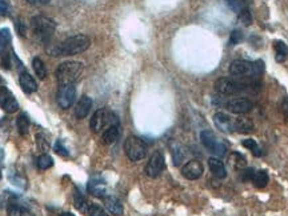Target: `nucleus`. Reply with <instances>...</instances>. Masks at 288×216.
I'll return each instance as SVG.
<instances>
[{"mask_svg": "<svg viewBox=\"0 0 288 216\" xmlns=\"http://www.w3.org/2000/svg\"><path fill=\"white\" fill-rule=\"evenodd\" d=\"M87 213H88V216H108L100 205L94 204V203H88Z\"/></svg>", "mask_w": 288, "mask_h": 216, "instance_id": "nucleus-31", "label": "nucleus"}, {"mask_svg": "<svg viewBox=\"0 0 288 216\" xmlns=\"http://www.w3.org/2000/svg\"><path fill=\"white\" fill-rule=\"evenodd\" d=\"M204 168L199 160H190L182 167V175L188 180H196L203 175Z\"/></svg>", "mask_w": 288, "mask_h": 216, "instance_id": "nucleus-13", "label": "nucleus"}, {"mask_svg": "<svg viewBox=\"0 0 288 216\" xmlns=\"http://www.w3.org/2000/svg\"><path fill=\"white\" fill-rule=\"evenodd\" d=\"M0 107L8 114H14L19 110V103L14 96V93L7 87H0Z\"/></svg>", "mask_w": 288, "mask_h": 216, "instance_id": "nucleus-12", "label": "nucleus"}, {"mask_svg": "<svg viewBox=\"0 0 288 216\" xmlns=\"http://www.w3.org/2000/svg\"><path fill=\"white\" fill-rule=\"evenodd\" d=\"M91 44L90 37L87 35H74V36L67 37L66 40L62 41L56 47L47 49V52L51 53L52 56H72L78 55V53L84 52L88 49Z\"/></svg>", "mask_w": 288, "mask_h": 216, "instance_id": "nucleus-1", "label": "nucleus"}, {"mask_svg": "<svg viewBox=\"0 0 288 216\" xmlns=\"http://www.w3.org/2000/svg\"><path fill=\"white\" fill-rule=\"evenodd\" d=\"M254 172L255 170H252V168H247V170H244L243 171V180H251L252 179V176H254Z\"/></svg>", "mask_w": 288, "mask_h": 216, "instance_id": "nucleus-40", "label": "nucleus"}, {"mask_svg": "<svg viewBox=\"0 0 288 216\" xmlns=\"http://www.w3.org/2000/svg\"><path fill=\"white\" fill-rule=\"evenodd\" d=\"M120 136V128L119 124H113L109 126L108 128H105V131L101 135V140L104 144H113V143L119 139Z\"/></svg>", "mask_w": 288, "mask_h": 216, "instance_id": "nucleus-18", "label": "nucleus"}, {"mask_svg": "<svg viewBox=\"0 0 288 216\" xmlns=\"http://www.w3.org/2000/svg\"><path fill=\"white\" fill-rule=\"evenodd\" d=\"M165 168V160H164V155L161 152H155L151 159L147 163L146 168H144V172L148 178H159L161 175V172L164 171Z\"/></svg>", "mask_w": 288, "mask_h": 216, "instance_id": "nucleus-9", "label": "nucleus"}, {"mask_svg": "<svg viewBox=\"0 0 288 216\" xmlns=\"http://www.w3.org/2000/svg\"><path fill=\"white\" fill-rule=\"evenodd\" d=\"M75 84H66V86H60L59 91H57V104L64 110H67L72 105L74 100H75Z\"/></svg>", "mask_w": 288, "mask_h": 216, "instance_id": "nucleus-10", "label": "nucleus"}, {"mask_svg": "<svg viewBox=\"0 0 288 216\" xmlns=\"http://www.w3.org/2000/svg\"><path fill=\"white\" fill-rule=\"evenodd\" d=\"M200 140L202 144L206 147L210 152L215 153L217 156H223L227 152V145L221 142L220 139H217V136L213 134L212 131L204 130L200 132Z\"/></svg>", "mask_w": 288, "mask_h": 216, "instance_id": "nucleus-7", "label": "nucleus"}, {"mask_svg": "<svg viewBox=\"0 0 288 216\" xmlns=\"http://www.w3.org/2000/svg\"><path fill=\"white\" fill-rule=\"evenodd\" d=\"M225 108L232 114L242 115V114H247V112L252 111L254 103L248 99H244V97H235V99H229V100L225 101Z\"/></svg>", "mask_w": 288, "mask_h": 216, "instance_id": "nucleus-11", "label": "nucleus"}, {"mask_svg": "<svg viewBox=\"0 0 288 216\" xmlns=\"http://www.w3.org/2000/svg\"><path fill=\"white\" fill-rule=\"evenodd\" d=\"M104 205L105 208L108 209L109 213H112L115 216L123 215V205L119 200L113 196H105L104 198Z\"/></svg>", "mask_w": 288, "mask_h": 216, "instance_id": "nucleus-19", "label": "nucleus"}, {"mask_svg": "<svg viewBox=\"0 0 288 216\" xmlns=\"http://www.w3.org/2000/svg\"><path fill=\"white\" fill-rule=\"evenodd\" d=\"M239 19L242 20V23H243V24H246V26H250L251 23H252V15H251V12L248 11L247 8L240 12Z\"/></svg>", "mask_w": 288, "mask_h": 216, "instance_id": "nucleus-36", "label": "nucleus"}, {"mask_svg": "<svg viewBox=\"0 0 288 216\" xmlns=\"http://www.w3.org/2000/svg\"><path fill=\"white\" fill-rule=\"evenodd\" d=\"M74 203H75V207L80 212H87L88 203H87L86 198L83 196V194H80V191L78 188H75V192H74Z\"/></svg>", "mask_w": 288, "mask_h": 216, "instance_id": "nucleus-27", "label": "nucleus"}, {"mask_svg": "<svg viewBox=\"0 0 288 216\" xmlns=\"http://www.w3.org/2000/svg\"><path fill=\"white\" fill-rule=\"evenodd\" d=\"M3 157H4V152H3V149L0 148V161L3 160Z\"/></svg>", "mask_w": 288, "mask_h": 216, "instance_id": "nucleus-44", "label": "nucleus"}, {"mask_svg": "<svg viewBox=\"0 0 288 216\" xmlns=\"http://www.w3.org/2000/svg\"><path fill=\"white\" fill-rule=\"evenodd\" d=\"M234 122L235 119H232L231 116L225 115L224 112H216L213 115V123L215 126L225 134H232L234 132Z\"/></svg>", "mask_w": 288, "mask_h": 216, "instance_id": "nucleus-14", "label": "nucleus"}, {"mask_svg": "<svg viewBox=\"0 0 288 216\" xmlns=\"http://www.w3.org/2000/svg\"><path fill=\"white\" fill-rule=\"evenodd\" d=\"M32 68H34L35 74L38 75L40 79H45L47 76V68H45L44 62L40 58H34L32 60Z\"/></svg>", "mask_w": 288, "mask_h": 216, "instance_id": "nucleus-28", "label": "nucleus"}, {"mask_svg": "<svg viewBox=\"0 0 288 216\" xmlns=\"http://www.w3.org/2000/svg\"><path fill=\"white\" fill-rule=\"evenodd\" d=\"M28 3L35 4V6H45L49 3V0H27Z\"/></svg>", "mask_w": 288, "mask_h": 216, "instance_id": "nucleus-41", "label": "nucleus"}, {"mask_svg": "<svg viewBox=\"0 0 288 216\" xmlns=\"http://www.w3.org/2000/svg\"><path fill=\"white\" fill-rule=\"evenodd\" d=\"M215 90L217 93L224 95V96L225 95H235V93H239L246 90V84L236 82L234 79L220 78L215 82Z\"/></svg>", "mask_w": 288, "mask_h": 216, "instance_id": "nucleus-8", "label": "nucleus"}, {"mask_svg": "<svg viewBox=\"0 0 288 216\" xmlns=\"http://www.w3.org/2000/svg\"><path fill=\"white\" fill-rule=\"evenodd\" d=\"M19 83L22 90L26 93H32L38 91V83L28 72H22L19 76Z\"/></svg>", "mask_w": 288, "mask_h": 216, "instance_id": "nucleus-17", "label": "nucleus"}, {"mask_svg": "<svg viewBox=\"0 0 288 216\" xmlns=\"http://www.w3.org/2000/svg\"><path fill=\"white\" fill-rule=\"evenodd\" d=\"M0 179H2V170H0Z\"/></svg>", "mask_w": 288, "mask_h": 216, "instance_id": "nucleus-45", "label": "nucleus"}, {"mask_svg": "<svg viewBox=\"0 0 288 216\" xmlns=\"http://www.w3.org/2000/svg\"><path fill=\"white\" fill-rule=\"evenodd\" d=\"M172 156H174V164L175 166H179L180 161L183 160L184 157H186V153H184L183 148H176L172 151Z\"/></svg>", "mask_w": 288, "mask_h": 216, "instance_id": "nucleus-35", "label": "nucleus"}, {"mask_svg": "<svg viewBox=\"0 0 288 216\" xmlns=\"http://www.w3.org/2000/svg\"><path fill=\"white\" fill-rule=\"evenodd\" d=\"M2 83H3V80H2V79H0V84H2ZM0 87H2V86H0Z\"/></svg>", "mask_w": 288, "mask_h": 216, "instance_id": "nucleus-46", "label": "nucleus"}, {"mask_svg": "<svg viewBox=\"0 0 288 216\" xmlns=\"http://www.w3.org/2000/svg\"><path fill=\"white\" fill-rule=\"evenodd\" d=\"M124 151L131 161H139L147 155V145L138 136H128L124 143Z\"/></svg>", "mask_w": 288, "mask_h": 216, "instance_id": "nucleus-5", "label": "nucleus"}, {"mask_svg": "<svg viewBox=\"0 0 288 216\" xmlns=\"http://www.w3.org/2000/svg\"><path fill=\"white\" fill-rule=\"evenodd\" d=\"M275 52H276V62L283 63L288 58V45L284 41L276 40L275 41Z\"/></svg>", "mask_w": 288, "mask_h": 216, "instance_id": "nucleus-25", "label": "nucleus"}, {"mask_svg": "<svg viewBox=\"0 0 288 216\" xmlns=\"http://www.w3.org/2000/svg\"><path fill=\"white\" fill-rule=\"evenodd\" d=\"M8 14L7 0H0V16H6Z\"/></svg>", "mask_w": 288, "mask_h": 216, "instance_id": "nucleus-39", "label": "nucleus"}, {"mask_svg": "<svg viewBox=\"0 0 288 216\" xmlns=\"http://www.w3.org/2000/svg\"><path fill=\"white\" fill-rule=\"evenodd\" d=\"M268 174L264 170H258V171L254 172L251 182L254 183L255 187H258V188H264L268 184Z\"/></svg>", "mask_w": 288, "mask_h": 216, "instance_id": "nucleus-24", "label": "nucleus"}, {"mask_svg": "<svg viewBox=\"0 0 288 216\" xmlns=\"http://www.w3.org/2000/svg\"><path fill=\"white\" fill-rule=\"evenodd\" d=\"M88 191L97 198H105V184L103 180H91L88 183Z\"/></svg>", "mask_w": 288, "mask_h": 216, "instance_id": "nucleus-21", "label": "nucleus"}, {"mask_svg": "<svg viewBox=\"0 0 288 216\" xmlns=\"http://www.w3.org/2000/svg\"><path fill=\"white\" fill-rule=\"evenodd\" d=\"M31 30L43 43H48L52 39L55 31H56V23L52 19L43 15H36L30 20Z\"/></svg>", "mask_w": 288, "mask_h": 216, "instance_id": "nucleus-3", "label": "nucleus"}, {"mask_svg": "<svg viewBox=\"0 0 288 216\" xmlns=\"http://www.w3.org/2000/svg\"><path fill=\"white\" fill-rule=\"evenodd\" d=\"M91 108H92V99L88 96H82L80 100L75 107V116L78 119H84L88 114H90Z\"/></svg>", "mask_w": 288, "mask_h": 216, "instance_id": "nucleus-16", "label": "nucleus"}, {"mask_svg": "<svg viewBox=\"0 0 288 216\" xmlns=\"http://www.w3.org/2000/svg\"><path fill=\"white\" fill-rule=\"evenodd\" d=\"M264 71V63L262 60L258 62H247V60H234L229 66V74L234 76H259Z\"/></svg>", "mask_w": 288, "mask_h": 216, "instance_id": "nucleus-4", "label": "nucleus"}, {"mask_svg": "<svg viewBox=\"0 0 288 216\" xmlns=\"http://www.w3.org/2000/svg\"><path fill=\"white\" fill-rule=\"evenodd\" d=\"M12 40L11 31L8 30L7 27L0 28V55L7 53V48L10 47Z\"/></svg>", "mask_w": 288, "mask_h": 216, "instance_id": "nucleus-22", "label": "nucleus"}, {"mask_svg": "<svg viewBox=\"0 0 288 216\" xmlns=\"http://www.w3.org/2000/svg\"><path fill=\"white\" fill-rule=\"evenodd\" d=\"M225 2L236 14H240L243 10H246V0H225Z\"/></svg>", "mask_w": 288, "mask_h": 216, "instance_id": "nucleus-32", "label": "nucleus"}, {"mask_svg": "<svg viewBox=\"0 0 288 216\" xmlns=\"http://www.w3.org/2000/svg\"><path fill=\"white\" fill-rule=\"evenodd\" d=\"M243 147H246L247 149H250L251 152L254 153L255 156H262L263 152H262V148L259 147L258 143L255 142L254 139H244L243 142H242Z\"/></svg>", "mask_w": 288, "mask_h": 216, "instance_id": "nucleus-29", "label": "nucleus"}, {"mask_svg": "<svg viewBox=\"0 0 288 216\" xmlns=\"http://www.w3.org/2000/svg\"><path fill=\"white\" fill-rule=\"evenodd\" d=\"M254 123L248 119H235V122H234V132L250 134L254 131Z\"/></svg>", "mask_w": 288, "mask_h": 216, "instance_id": "nucleus-20", "label": "nucleus"}, {"mask_svg": "<svg viewBox=\"0 0 288 216\" xmlns=\"http://www.w3.org/2000/svg\"><path fill=\"white\" fill-rule=\"evenodd\" d=\"M208 167H210V171L212 172V175L215 176V178H217V179H224V178H227L225 166L219 157H210V159H208Z\"/></svg>", "mask_w": 288, "mask_h": 216, "instance_id": "nucleus-15", "label": "nucleus"}, {"mask_svg": "<svg viewBox=\"0 0 288 216\" xmlns=\"http://www.w3.org/2000/svg\"><path fill=\"white\" fill-rule=\"evenodd\" d=\"M16 126H18V132L22 136H26L30 131V118L27 116V114H20L16 119Z\"/></svg>", "mask_w": 288, "mask_h": 216, "instance_id": "nucleus-26", "label": "nucleus"}, {"mask_svg": "<svg viewBox=\"0 0 288 216\" xmlns=\"http://www.w3.org/2000/svg\"><path fill=\"white\" fill-rule=\"evenodd\" d=\"M7 215L8 216H35L34 213L31 212L30 209L23 207L20 204H16V203H11L8 204L7 207Z\"/></svg>", "mask_w": 288, "mask_h": 216, "instance_id": "nucleus-23", "label": "nucleus"}, {"mask_svg": "<svg viewBox=\"0 0 288 216\" xmlns=\"http://www.w3.org/2000/svg\"><path fill=\"white\" fill-rule=\"evenodd\" d=\"M283 110L285 111V115H288V100L285 99L284 103H283Z\"/></svg>", "mask_w": 288, "mask_h": 216, "instance_id": "nucleus-42", "label": "nucleus"}, {"mask_svg": "<svg viewBox=\"0 0 288 216\" xmlns=\"http://www.w3.org/2000/svg\"><path fill=\"white\" fill-rule=\"evenodd\" d=\"M113 124H119L118 118L113 115L112 112L105 110V108L97 110L94 115H92L90 122L91 130L94 131V132H100L101 130L108 128L109 126H113Z\"/></svg>", "mask_w": 288, "mask_h": 216, "instance_id": "nucleus-6", "label": "nucleus"}, {"mask_svg": "<svg viewBox=\"0 0 288 216\" xmlns=\"http://www.w3.org/2000/svg\"><path fill=\"white\" fill-rule=\"evenodd\" d=\"M242 40H243V34H242V31L239 30L232 31L231 36H229V45L239 44Z\"/></svg>", "mask_w": 288, "mask_h": 216, "instance_id": "nucleus-34", "label": "nucleus"}, {"mask_svg": "<svg viewBox=\"0 0 288 216\" xmlns=\"http://www.w3.org/2000/svg\"><path fill=\"white\" fill-rule=\"evenodd\" d=\"M53 166V159L49 155H47V153H43V155H40V156L38 157V167L40 168V170H48V168H51Z\"/></svg>", "mask_w": 288, "mask_h": 216, "instance_id": "nucleus-30", "label": "nucleus"}, {"mask_svg": "<svg viewBox=\"0 0 288 216\" xmlns=\"http://www.w3.org/2000/svg\"><path fill=\"white\" fill-rule=\"evenodd\" d=\"M83 63L80 62H64L59 64L56 70V79L60 86H66V84H75L82 79L83 75Z\"/></svg>", "mask_w": 288, "mask_h": 216, "instance_id": "nucleus-2", "label": "nucleus"}, {"mask_svg": "<svg viewBox=\"0 0 288 216\" xmlns=\"http://www.w3.org/2000/svg\"><path fill=\"white\" fill-rule=\"evenodd\" d=\"M60 216H75L72 212H63V213H60Z\"/></svg>", "mask_w": 288, "mask_h": 216, "instance_id": "nucleus-43", "label": "nucleus"}, {"mask_svg": "<svg viewBox=\"0 0 288 216\" xmlns=\"http://www.w3.org/2000/svg\"><path fill=\"white\" fill-rule=\"evenodd\" d=\"M15 27H16V31H18V34H19L20 36H24V35H26V26H24V23H23L22 19L16 20Z\"/></svg>", "mask_w": 288, "mask_h": 216, "instance_id": "nucleus-38", "label": "nucleus"}, {"mask_svg": "<svg viewBox=\"0 0 288 216\" xmlns=\"http://www.w3.org/2000/svg\"><path fill=\"white\" fill-rule=\"evenodd\" d=\"M53 149L56 151V153L62 155V156H70V153H68L67 148L64 147L63 143L60 142V140H57V142L55 143V147H53Z\"/></svg>", "mask_w": 288, "mask_h": 216, "instance_id": "nucleus-37", "label": "nucleus"}, {"mask_svg": "<svg viewBox=\"0 0 288 216\" xmlns=\"http://www.w3.org/2000/svg\"><path fill=\"white\" fill-rule=\"evenodd\" d=\"M36 144H38L39 149L41 151H47L49 148V142L48 138L44 134H38L36 135Z\"/></svg>", "mask_w": 288, "mask_h": 216, "instance_id": "nucleus-33", "label": "nucleus"}]
</instances>
